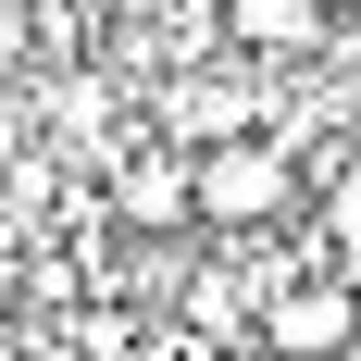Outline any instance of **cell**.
Wrapping results in <instances>:
<instances>
[{"instance_id":"1","label":"cell","mask_w":361,"mask_h":361,"mask_svg":"<svg viewBox=\"0 0 361 361\" xmlns=\"http://www.w3.org/2000/svg\"><path fill=\"white\" fill-rule=\"evenodd\" d=\"M299 200V149L262 125V137H224L200 149V224H224V237H262V224H287Z\"/></svg>"},{"instance_id":"2","label":"cell","mask_w":361,"mask_h":361,"mask_svg":"<svg viewBox=\"0 0 361 361\" xmlns=\"http://www.w3.org/2000/svg\"><path fill=\"white\" fill-rule=\"evenodd\" d=\"M112 224H125V237H162V250H175L187 224H200V149H175V137H137V149H112Z\"/></svg>"},{"instance_id":"3","label":"cell","mask_w":361,"mask_h":361,"mask_svg":"<svg viewBox=\"0 0 361 361\" xmlns=\"http://www.w3.org/2000/svg\"><path fill=\"white\" fill-rule=\"evenodd\" d=\"M349 349H361L349 274H287V287H262V361H349Z\"/></svg>"},{"instance_id":"4","label":"cell","mask_w":361,"mask_h":361,"mask_svg":"<svg viewBox=\"0 0 361 361\" xmlns=\"http://www.w3.org/2000/svg\"><path fill=\"white\" fill-rule=\"evenodd\" d=\"M224 37H237L250 63H299V50L349 37V13H336V0H224Z\"/></svg>"},{"instance_id":"5","label":"cell","mask_w":361,"mask_h":361,"mask_svg":"<svg viewBox=\"0 0 361 361\" xmlns=\"http://www.w3.org/2000/svg\"><path fill=\"white\" fill-rule=\"evenodd\" d=\"M324 237H336V250H361V162H336V175H324Z\"/></svg>"},{"instance_id":"6","label":"cell","mask_w":361,"mask_h":361,"mask_svg":"<svg viewBox=\"0 0 361 361\" xmlns=\"http://www.w3.org/2000/svg\"><path fill=\"white\" fill-rule=\"evenodd\" d=\"M349 299H361V262H349Z\"/></svg>"}]
</instances>
